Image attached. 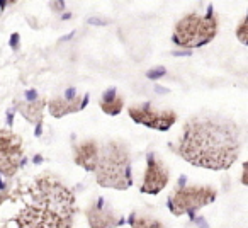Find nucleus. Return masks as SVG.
<instances>
[{"instance_id":"1","label":"nucleus","mask_w":248,"mask_h":228,"mask_svg":"<svg viewBox=\"0 0 248 228\" xmlns=\"http://www.w3.org/2000/svg\"><path fill=\"white\" fill-rule=\"evenodd\" d=\"M241 148L240 128L223 116H194L184 125L179 155L190 165L226 170L236 162Z\"/></svg>"},{"instance_id":"2","label":"nucleus","mask_w":248,"mask_h":228,"mask_svg":"<svg viewBox=\"0 0 248 228\" xmlns=\"http://www.w3.org/2000/svg\"><path fill=\"white\" fill-rule=\"evenodd\" d=\"M75 194L51 174L34 177L24 189V206L14 216L19 228H72Z\"/></svg>"},{"instance_id":"3","label":"nucleus","mask_w":248,"mask_h":228,"mask_svg":"<svg viewBox=\"0 0 248 228\" xmlns=\"http://www.w3.org/2000/svg\"><path fill=\"white\" fill-rule=\"evenodd\" d=\"M93 172L99 186L119 191L129 189L133 184L129 147L117 140L99 147V157Z\"/></svg>"},{"instance_id":"4","label":"nucleus","mask_w":248,"mask_h":228,"mask_svg":"<svg viewBox=\"0 0 248 228\" xmlns=\"http://www.w3.org/2000/svg\"><path fill=\"white\" fill-rule=\"evenodd\" d=\"M217 34V19L213 14L189 12L173 28V41L180 48L194 49L211 43Z\"/></svg>"},{"instance_id":"5","label":"nucleus","mask_w":248,"mask_h":228,"mask_svg":"<svg viewBox=\"0 0 248 228\" xmlns=\"http://www.w3.org/2000/svg\"><path fill=\"white\" fill-rule=\"evenodd\" d=\"M216 197L217 191L211 186H180L170 194L167 206L175 216L194 214L204 206L214 203Z\"/></svg>"},{"instance_id":"6","label":"nucleus","mask_w":248,"mask_h":228,"mask_svg":"<svg viewBox=\"0 0 248 228\" xmlns=\"http://www.w3.org/2000/svg\"><path fill=\"white\" fill-rule=\"evenodd\" d=\"M24 162V143L17 133L0 130V174L14 177Z\"/></svg>"},{"instance_id":"7","label":"nucleus","mask_w":248,"mask_h":228,"mask_svg":"<svg viewBox=\"0 0 248 228\" xmlns=\"http://www.w3.org/2000/svg\"><path fill=\"white\" fill-rule=\"evenodd\" d=\"M129 118L138 125H143L146 128L156 130V131H167L177 121V113L172 109H158L153 107L150 102L136 104L128 107Z\"/></svg>"},{"instance_id":"8","label":"nucleus","mask_w":248,"mask_h":228,"mask_svg":"<svg viewBox=\"0 0 248 228\" xmlns=\"http://www.w3.org/2000/svg\"><path fill=\"white\" fill-rule=\"evenodd\" d=\"M87 223L90 228H117L124 223V218L107 203L106 197H97L85 210Z\"/></svg>"},{"instance_id":"9","label":"nucleus","mask_w":248,"mask_h":228,"mask_svg":"<svg viewBox=\"0 0 248 228\" xmlns=\"http://www.w3.org/2000/svg\"><path fill=\"white\" fill-rule=\"evenodd\" d=\"M170 180V170L156 153H150L146 160V170L143 177L141 193L158 194L167 187Z\"/></svg>"},{"instance_id":"10","label":"nucleus","mask_w":248,"mask_h":228,"mask_svg":"<svg viewBox=\"0 0 248 228\" xmlns=\"http://www.w3.org/2000/svg\"><path fill=\"white\" fill-rule=\"evenodd\" d=\"M19 113L26 118V121L38 125L43 119V111L46 106V99L38 92V90H24L19 99H16Z\"/></svg>"},{"instance_id":"11","label":"nucleus","mask_w":248,"mask_h":228,"mask_svg":"<svg viewBox=\"0 0 248 228\" xmlns=\"http://www.w3.org/2000/svg\"><path fill=\"white\" fill-rule=\"evenodd\" d=\"M87 97L77 94L75 90H66L65 94L58 97H53L51 100L48 102V109L49 114L53 118H65L72 113H78L83 106H87Z\"/></svg>"},{"instance_id":"12","label":"nucleus","mask_w":248,"mask_h":228,"mask_svg":"<svg viewBox=\"0 0 248 228\" xmlns=\"http://www.w3.org/2000/svg\"><path fill=\"white\" fill-rule=\"evenodd\" d=\"M97 157H99V143L95 140H85V142L78 143L73 148V159L75 163L87 172H93L95 170Z\"/></svg>"},{"instance_id":"13","label":"nucleus","mask_w":248,"mask_h":228,"mask_svg":"<svg viewBox=\"0 0 248 228\" xmlns=\"http://www.w3.org/2000/svg\"><path fill=\"white\" fill-rule=\"evenodd\" d=\"M124 107V97L116 92V89H107L100 99V109L109 116H117Z\"/></svg>"},{"instance_id":"14","label":"nucleus","mask_w":248,"mask_h":228,"mask_svg":"<svg viewBox=\"0 0 248 228\" xmlns=\"http://www.w3.org/2000/svg\"><path fill=\"white\" fill-rule=\"evenodd\" d=\"M128 223L131 225V228H165V225L156 218L150 216V214H138L133 213L129 216Z\"/></svg>"},{"instance_id":"15","label":"nucleus","mask_w":248,"mask_h":228,"mask_svg":"<svg viewBox=\"0 0 248 228\" xmlns=\"http://www.w3.org/2000/svg\"><path fill=\"white\" fill-rule=\"evenodd\" d=\"M236 36H238V39H240V43L247 45V17L241 19L240 24H238V28H236Z\"/></svg>"}]
</instances>
